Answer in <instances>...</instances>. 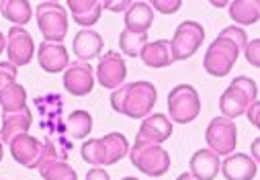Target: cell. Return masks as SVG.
<instances>
[{
	"label": "cell",
	"mask_w": 260,
	"mask_h": 180,
	"mask_svg": "<svg viewBox=\"0 0 260 180\" xmlns=\"http://www.w3.org/2000/svg\"><path fill=\"white\" fill-rule=\"evenodd\" d=\"M125 76H127V66H125V59L121 57V53L107 51L101 55L99 66H96V80L103 88L115 90V88L123 86Z\"/></svg>",
	"instance_id": "4fadbf2b"
},
{
	"label": "cell",
	"mask_w": 260,
	"mask_h": 180,
	"mask_svg": "<svg viewBox=\"0 0 260 180\" xmlns=\"http://www.w3.org/2000/svg\"><path fill=\"white\" fill-rule=\"evenodd\" d=\"M258 100V86L252 78L248 76H238L232 80V84L225 88V92L219 96V111H221V117L234 119L242 117L248 106L252 102Z\"/></svg>",
	"instance_id": "3957f363"
},
{
	"label": "cell",
	"mask_w": 260,
	"mask_h": 180,
	"mask_svg": "<svg viewBox=\"0 0 260 180\" xmlns=\"http://www.w3.org/2000/svg\"><path fill=\"white\" fill-rule=\"evenodd\" d=\"M63 88H66L72 96H86L94 88V70L88 62H74L68 64L63 70Z\"/></svg>",
	"instance_id": "7c38bea8"
},
{
	"label": "cell",
	"mask_w": 260,
	"mask_h": 180,
	"mask_svg": "<svg viewBox=\"0 0 260 180\" xmlns=\"http://www.w3.org/2000/svg\"><path fill=\"white\" fill-rule=\"evenodd\" d=\"M129 154V141L123 133H107L101 139H88L82 146V160L94 168L113 166Z\"/></svg>",
	"instance_id": "7a4b0ae2"
},
{
	"label": "cell",
	"mask_w": 260,
	"mask_h": 180,
	"mask_svg": "<svg viewBox=\"0 0 260 180\" xmlns=\"http://www.w3.org/2000/svg\"><path fill=\"white\" fill-rule=\"evenodd\" d=\"M219 170L225 180H252L258 172V164L248 154H230Z\"/></svg>",
	"instance_id": "ac0fdd59"
},
{
	"label": "cell",
	"mask_w": 260,
	"mask_h": 180,
	"mask_svg": "<svg viewBox=\"0 0 260 180\" xmlns=\"http://www.w3.org/2000/svg\"><path fill=\"white\" fill-rule=\"evenodd\" d=\"M240 49L236 43H232L228 37L217 35L215 41L207 47L205 59H203V68L207 74L215 76V78H223L232 72V68L238 62Z\"/></svg>",
	"instance_id": "52a82bcc"
},
{
	"label": "cell",
	"mask_w": 260,
	"mask_h": 180,
	"mask_svg": "<svg viewBox=\"0 0 260 180\" xmlns=\"http://www.w3.org/2000/svg\"><path fill=\"white\" fill-rule=\"evenodd\" d=\"M244 53H246V59H248V64L258 68L260 66V39H252L246 43L244 47Z\"/></svg>",
	"instance_id": "4dcf8cb0"
},
{
	"label": "cell",
	"mask_w": 260,
	"mask_h": 180,
	"mask_svg": "<svg viewBox=\"0 0 260 180\" xmlns=\"http://www.w3.org/2000/svg\"><path fill=\"white\" fill-rule=\"evenodd\" d=\"M258 141H260V139L256 137V139H254V143H252V156H250V158H252L254 162H258Z\"/></svg>",
	"instance_id": "d590c367"
},
{
	"label": "cell",
	"mask_w": 260,
	"mask_h": 180,
	"mask_svg": "<svg viewBox=\"0 0 260 180\" xmlns=\"http://www.w3.org/2000/svg\"><path fill=\"white\" fill-rule=\"evenodd\" d=\"M205 41V29L201 23L197 21H182L176 31L174 37L170 41V55L172 62H184V59L192 57L197 53V49L201 47V43Z\"/></svg>",
	"instance_id": "ba28073f"
},
{
	"label": "cell",
	"mask_w": 260,
	"mask_h": 180,
	"mask_svg": "<svg viewBox=\"0 0 260 180\" xmlns=\"http://www.w3.org/2000/svg\"><path fill=\"white\" fill-rule=\"evenodd\" d=\"M5 49H7V35H3V31H0V55H3Z\"/></svg>",
	"instance_id": "8d00e7d4"
},
{
	"label": "cell",
	"mask_w": 260,
	"mask_h": 180,
	"mask_svg": "<svg viewBox=\"0 0 260 180\" xmlns=\"http://www.w3.org/2000/svg\"><path fill=\"white\" fill-rule=\"evenodd\" d=\"M9 148H11V156L15 158L17 164H21L25 168H37L41 150H43V143L37 137L29 135V133L19 135L9 141Z\"/></svg>",
	"instance_id": "2e32d148"
},
{
	"label": "cell",
	"mask_w": 260,
	"mask_h": 180,
	"mask_svg": "<svg viewBox=\"0 0 260 180\" xmlns=\"http://www.w3.org/2000/svg\"><path fill=\"white\" fill-rule=\"evenodd\" d=\"M176 180H194V178H192L190 174H180V176H178Z\"/></svg>",
	"instance_id": "f35d334b"
},
{
	"label": "cell",
	"mask_w": 260,
	"mask_h": 180,
	"mask_svg": "<svg viewBox=\"0 0 260 180\" xmlns=\"http://www.w3.org/2000/svg\"><path fill=\"white\" fill-rule=\"evenodd\" d=\"M158 100L156 86L146 80L129 82L111 92V106L115 113L129 119H146Z\"/></svg>",
	"instance_id": "6da1fadb"
},
{
	"label": "cell",
	"mask_w": 260,
	"mask_h": 180,
	"mask_svg": "<svg viewBox=\"0 0 260 180\" xmlns=\"http://www.w3.org/2000/svg\"><path fill=\"white\" fill-rule=\"evenodd\" d=\"M0 13L15 27L27 25L33 17V9L27 0H0Z\"/></svg>",
	"instance_id": "d4e9b609"
},
{
	"label": "cell",
	"mask_w": 260,
	"mask_h": 180,
	"mask_svg": "<svg viewBox=\"0 0 260 180\" xmlns=\"http://www.w3.org/2000/svg\"><path fill=\"white\" fill-rule=\"evenodd\" d=\"M37 170L43 176V180H78L76 170L63 160V154L57 152V148L51 139L43 141Z\"/></svg>",
	"instance_id": "30bf717a"
},
{
	"label": "cell",
	"mask_w": 260,
	"mask_h": 180,
	"mask_svg": "<svg viewBox=\"0 0 260 180\" xmlns=\"http://www.w3.org/2000/svg\"><path fill=\"white\" fill-rule=\"evenodd\" d=\"M129 160L140 172L154 178L164 176L170 168V154L158 143L136 141L134 148H129Z\"/></svg>",
	"instance_id": "8992f818"
},
{
	"label": "cell",
	"mask_w": 260,
	"mask_h": 180,
	"mask_svg": "<svg viewBox=\"0 0 260 180\" xmlns=\"http://www.w3.org/2000/svg\"><path fill=\"white\" fill-rule=\"evenodd\" d=\"M142 62L150 68H168L172 64V55H170V41L166 39H156L144 45L142 53Z\"/></svg>",
	"instance_id": "603a6c76"
},
{
	"label": "cell",
	"mask_w": 260,
	"mask_h": 180,
	"mask_svg": "<svg viewBox=\"0 0 260 180\" xmlns=\"http://www.w3.org/2000/svg\"><path fill=\"white\" fill-rule=\"evenodd\" d=\"M219 156L211 150H197L190 156V176L194 180H215L219 174Z\"/></svg>",
	"instance_id": "d6986e66"
},
{
	"label": "cell",
	"mask_w": 260,
	"mask_h": 180,
	"mask_svg": "<svg viewBox=\"0 0 260 180\" xmlns=\"http://www.w3.org/2000/svg\"><path fill=\"white\" fill-rule=\"evenodd\" d=\"M92 131V117L88 111H74L68 115V121L63 123V133L72 139H84Z\"/></svg>",
	"instance_id": "484cf974"
},
{
	"label": "cell",
	"mask_w": 260,
	"mask_h": 180,
	"mask_svg": "<svg viewBox=\"0 0 260 180\" xmlns=\"http://www.w3.org/2000/svg\"><path fill=\"white\" fill-rule=\"evenodd\" d=\"M35 19L41 35L49 43H61L68 35V11L59 3H39L35 9Z\"/></svg>",
	"instance_id": "5b68a950"
},
{
	"label": "cell",
	"mask_w": 260,
	"mask_h": 180,
	"mask_svg": "<svg viewBox=\"0 0 260 180\" xmlns=\"http://www.w3.org/2000/svg\"><path fill=\"white\" fill-rule=\"evenodd\" d=\"M103 45H105V41H103L101 33H96L94 29H82L76 33L72 49L80 62H88V59H94L101 55Z\"/></svg>",
	"instance_id": "ffe728a7"
},
{
	"label": "cell",
	"mask_w": 260,
	"mask_h": 180,
	"mask_svg": "<svg viewBox=\"0 0 260 180\" xmlns=\"http://www.w3.org/2000/svg\"><path fill=\"white\" fill-rule=\"evenodd\" d=\"M170 135H172V121L162 113H154V115H148L146 119H142L136 141L162 146V141H166Z\"/></svg>",
	"instance_id": "5bb4252c"
},
{
	"label": "cell",
	"mask_w": 260,
	"mask_h": 180,
	"mask_svg": "<svg viewBox=\"0 0 260 180\" xmlns=\"http://www.w3.org/2000/svg\"><path fill=\"white\" fill-rule=\"evenodd\" d=\"M5 51L9 55V64H13L15 68L27 66L35 55V41L25 27H11Z\"/></svg>",
	"instance_id": "8fae6325"
},
{
	"label": "cell",
	"mask_w": 260,
	"mask_h": 180,
	"mask_svg": "<svg viewBox=\"0 0 260 180\" xmlns=\"http://www.w3.org/2000/svg\"><path fill=\"white\" fill-rule=\"evenodd\" d=\"M213 7H228V3H211Z\"/></svg>",
	"instance_id": "ab89813d"
},
{
	"label": "cell",
	"mask_w": 260,
	"mask_h": 180,
	"mask_svg": "<svg viewBox=\"0 0 260 180\" xmlns=\"http://www.w3.org/2000/svg\"><path fill=\"white\" fill-rule=\"evenodd\" d=\"M168 115L170 121L178 125L192 123L201 113V98L199 92L190 84H178L168 92Z\"/></svg>",
	"instance_id": "277c9868"
},
{
	"label": "cell",
	"mask_w": 260,
	"mask_h": 180,
	"mask_svg": "<svg viewBox=\"0 0 260 180\" xmlns=\"http://www.w3.org/2000/svg\"><path fill=\"white\" fill-rule=\"evenodd\" d=\"M219 35H223V37H228L232 43H236L240 51H242V49L246 47V43H248V35H246V31H244L242 27H236V25L225 27V29H223Z\"/></svg>",
	"instance_id": "f1b7e54d"
},
{
	"label": "cell",
	"mask_w": 260,
	"mask_h": 180,
	"mask_svg": "<svg viewBox=\"0 0 260 180\" xmlns=\"http://www.w3.org/2000/svg\"><path fill=\"white\" fill-rule=\"evenodd\" d=\"M230 9V17L234 23L238 25H254L258 23V17H260V3L258 0H234V3L228 5Z\"/></svg>",
	"instance_id": "cb8c5ba5"
},
{
	"label": "cell",
	"mask_w": 260,
	"mask_h": 180,
	"mask_svg": "<svg viewBox=\"0 0 260 180\" xmlns=\"http://www.w3.org/2000/svg\"><path fill=\"white\" fill-rule=\"evenodd\" d=\"M84 180H111V176H109V172L103 170V168H90V170L86 172Z\"/></svg>",
	"instance_id": "e575fe53"
},
{
	"label": "cell",
	"mask_w": 260,
	"mask_h": 180,
	"mask_svg": "<svg viewBox=\"0 0 260 180\" xmlns=\"http://www.w3.org/2000/svg\"><path fill=\"white\" fill-rule=\"evenodd\" d=\"M0 106H3V113H13V111H19V109L27 106L25 86H21L19 82L9 84L3 92H0Z\"/></svg>",
	"instance_id": "4316f807"
},
{
	"label": "cell",
	"mask_w": 260,
	"mask_h": 180,
	"mask_svg": "<svg viewBox=\"0 0 260 180\" xmlns=\"http://www.w3.org/2000/svg\"><path fill=\"white\" fill-rule=\"evenodd\" d=\"M68 9L72 13V19L86 29L96 25L105 11L101 0H68Z\"/></svg>",
	"instance_id": "44dd1931"
},
{
	"label": "cell",
	"mask_w": 260,
	"mask_h": 180,
	"mask_svg": "<svg viewBox=\"0 0 260 180\" xmlns=\"http://www.w3.org/2000/svg\"><path fill=\"white\" fill-rule=\"evenodd\" d=\"M150 7H152V11H158L162 15H174L182 7V3L180 0H154Z\"/></svg>",
	"instance_id": "1f68e13d"
},
{
	"label": "cell",
	"mask_w": 260,
	"mask_h": 180,
	"mask_svg": "<svg viewBox=\"0 0 260 180\" xmlns=\"http://www.w3.org/2000/svg\"><path fill=\"white\" fill-rule=\"evenodd\" d=\"M205 141H207V150H211L217 156H230L236 150L238 143V127L234 121L225 117H215L209 121L207 129H205Z\"/></svg>",
	"instance_id": "9c48e42d"
},
{
	"label": "cell",
	"mask_w": 260,
	"mask_h": 180,
	"mask_svg": "<svg viewBox=\"0 0 260 180\" xmlns=\"http://www.w3.org/2000/svg\"><path fill=\"white\" fill-rule=\"evenodd\" d=\"M244 115H248V121H250L254 127H260V119H258V115H260V104H258V100L252 102Z\"/></svg>",
	"instance_id": "836d02e7"
},
{
	"label": "cell",
	"mask_w": 260,
	"mask_h": 180,
	"mask_svg": "<svg viewBox=\"0 0 260 180\" xmlns=\"http://www.w3.org/2000/svg\"><path fill=\"white\" fill-rule=\"evenodd\" d=\"M13 82H17V68L9 62H0V92Z\"/></svg>",
	"instance_id": "f546056e"
},
{
	"label": "cell",
	"mask_w": 260,
	"mask_h": 180,
	"mask_svg": "<svg viewBox=\"0 0 260 180\" xmlns=\"http://www.w3.org/2000/svg\"><path fill=\"white\" fill-rule=\"evenodd\" d=\"M129 5H132L129 0H117V3H113V0H105L103 9H109L111 13H121V11H127Z\"/></svg>",
	"instance_id": "d6a6232c"
},
{
	"label": "cell",
	"mask_w": 260,
	"mask_h": 180,
	"mask_svg": "<svg viewBox=\"0 0 260 180\" xmlns=\"http://www.w3.org/2000/svg\"><path fill=\"white\" fill-rule=\"evenodd\" d=\"M3 156H5V143H3V137H0V162H3Z\"/></svg>",
	"instance_id": "74e56055"
},
{
	"label": "cell",
	"mask_w": 260,
	"mask_h": 180,
	"mask_svg": "<svg viewBox=\"0 0 260 180\" xmlns=\"http://www.w3.org/2000/svg\"><path fill=\"white\" fill-rule=\"evenodd\" d=\"M123 180H140V178H134V176H125Z\"/></svg>",
	"instance_id": "60d3db41"
},
{
	"label": "cell",
	"mask_w": 260,
	"mask_h": 180,
	"mask_svg": "<svg viewBox=\"0 0 260 180\" xmlns=\"http://www.w3.org/2000/svg\"><path fill=\"white\" fill-rule=\"evenodd\" d=\"M37 64L41 66V70L49 72V74H59L68 68L70 64V55L63 43H49L43 41L37 47Z\"/></svg>",
	"instance_id": "9a60e30c"
},
{
	"label": "cell",
	"mask_w": 260,
	"mask_h": 180,
	"mask_svg": "<svg viewBox=\"0 0 260 180\" xmlns=\"http://www.w3.org/2000/svg\"><path fill=\"white\" fill-rule=\"evenodd\" d=\"M154 23V11L148 3H132L125 11V29L134 33H148Z\"/></svg>",
	"instance_id": "7402d4cb"
},
{
	"label": "cell",
	"mask_w": 260,
	"mask_h": 180,
	"mask_svg": "<svg viewBox=\"0 0 260 180\" xmlns=\"http://www.w3.org/2000/svg\"><path fill=\"white\" fill-rule=\"evenodd\" d=\"M146 43H148V33H134L129 29H123L119 33V47L129 57H138Z\"/></svg>",
	"instance_id": "83f0119b"
},
{
	"label": "cell",
	"mask_w": 260,
	"mask_h": 180,
	"mask_svg": "<svg viewBox=\"0 0 260 180\" xmlns=\"http://www.w3.org/2000/svg\"><path fill=\"white\" fill-rule=\"evenodd\" d=\"M31 125H33V113L27 106L13 111V113H3V129H0L3 143H9L11 139H15L19 135L29 133Z\"/></svg>",
	"instance_id": "e0dca14e"
}]
</instances>
